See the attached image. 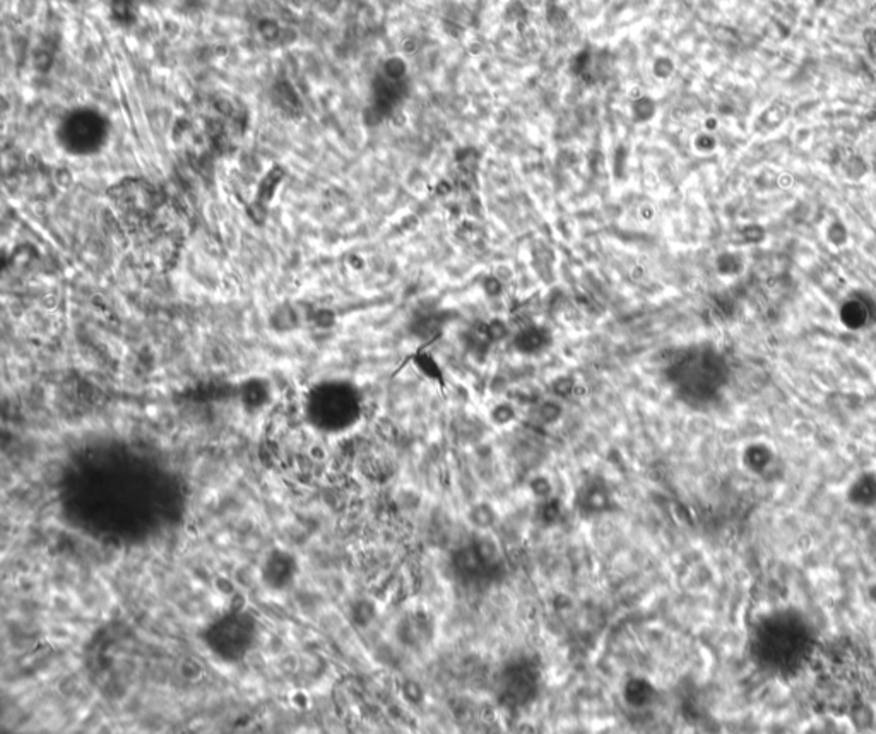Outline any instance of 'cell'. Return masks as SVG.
<instances>
[{"label": "cell", "mask_w": 876, "mask_h": 734, "mask_svg": "<svg viewBox=\"0 0 876 734\" xmlns=\"http://www.w3.org/2000/svg\"><path fill=\"white\" fill-rule=\"evenodd\" d=\"M101 135V125L98 124V118L93 115H77L74 120L69 122L67 127V137L69 142L79 148H88L94 142H98Z\"/></svg>", "instance_id": "3"}, {"label": "cell", "mask_w": 876, "mask_h": 734, "mask_svg": "<svg viewBox=\"0 0 876 734\" xmlns=\"http://www.w3.org/2000/svg\"><path fill=\"white\" fill-rule=\"evenodd\" d=\"M132 255L153 269H168L187 235V218L165 190L141 178H127L109 192Z\"/></svg>", "instance_id": "1"}, {"label": "cell", "mask_w": 876, "mask_h": 734, "mask_svg": "<svg viewBox=\"0 0 876 734\" xmlns=\"http://www.w3.org/2000/svg\"><path fill=\"white\" fill-rule=\"evenodd\" d=\"M846 498L857 509L876 507V474L873 472L859 474L846 491Z\"/></svg>", "instance_id": "4"}, {"label": "cell", "mask_w": 876, "mask_h": 734, "mask_svg": "<svg viewBox=\"0 0 876 734\" xmlns=\"http://www.w3.org/2000/svg\"><path fill=\"white\" fill-rule=\"evenodd\" d=\"M746 469L755 474H764L774 463V452L766 444L750 445L743 454Z\"/></svg>", "instance_id": "5"}, {"label": "cell", "mask_w": 876, "mask_h": 734, "mask_svg": "<svg viewBox=\"0 0 876 734\" xmlns=\"http://www.w3.org/2000/svg\"><path fill=\"white\" fill-rule=\"evenodd\" d=\"M810 630L794 611H775L758 623L753 633L757 661L774 671L792 669L807 656Z\"/></svg>", "instance_id": "2"}, {"label": "cell", "mask_w": 876, "mask_h": 734, "mask_svg": "<svg viewBox=\"0 0 876 734\" xmlns=\"http://www.w3.org/2000/svg\"><path fill=\"white\" fill-rule=\"evenodd\" d=\"M827 244L832 245L835 248H840V246H846V245L849 244V231H848V228L842 222H833L829 226Z\"/></svg>", "instance_id": "6"}]
</instances>
